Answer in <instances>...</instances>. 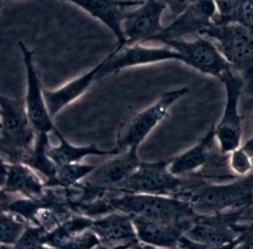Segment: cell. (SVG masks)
Listing matches in <instances>:
<instances>
[{
	"mask_svg": "<svg viewBox=\"0 0 253 249\" xmlns=\"http://www.w3.org/2000/svg\"><path fill=\"white\" fill-rule=\"evenodd\" d=\"M105 201L112 210L164 223H180L198 216L189 200L175 196L121 192Z\"/></svg>",
	"mask_w": 253,
	"mask_h": 249,
	"instance_id": "6da1fadb",
	"label": "cell"
},
{
	"mask_svg": "<svg viewBox=\"0 0 253 249\" xmlns=\"http://www.w3.org/2000/svg\"><path fill=\"white\" fill-rule=\"evenodd\" d=\"M211 40L232 70L244 82V93L253 97V35L235 23H214L199 35Z\"/></svg>",
	"mask_w": 253,
	"mask_h": 249,
	"instance_id": "7a4b0ae2",
	"label": "cell"
},
{
	"mask_svg": "<svg viewBox=\"0 0 253 249\" xmlns=\"http://www.w3.org/2000/svg\"><path fill=\"white\" fill-rule=\"evenodd\" d=\"M2 156L10 163H22L31 152L37 133L26 110L25 99L0 97Z\"/></svg>",
	"mask_w": 253,
	"mask_h": 249,
	"instance_id": "3957f363",
	"label": "cell"
},
{
	"mask_svg": "<svg viewBox=\"0 0 253 249\" xmlns=\"http://www.w3.org/2000/svg\"><path fill=\"white\" fill-rule=\"evenodd\" d=\"M188 198L197 214H219L253 203V174L225 184H209L191 191Z\"/></svg>",
	"mask_w": 253,
	"mask_h": 249,
	"instance_id": "277c9868",
	"label": "cell"
},
{
	"mask_svg": "<svg viewBox=\"0 0 253 249\" xmlns=\"http://www.w3.org/2000/svg\"><path fill=\"white\" fill-rule=\"evenodd\" d=\"M188 91V87H184L165 92L149 107L125 121L118 130L115 148L121 152L131 148H138Z\"/></svg>",
	"mask_w": 253,
	"mask_h": 249,
	"instance_id": "5b68a950",
	"label": "cell"
},
{
	"mask_svg": "<svg viewBox=\"0 0 253 249\" xmlns=\"http://www.w3.org/2000/svg\"><path fill=\"white\" fill-rule=\"evenodd\" d=\"M241 228L242 225L232 222V219H226L223 213L209 216L198 215L185 233L180 248H236Z\"/></svg>",
	"mask_w": 253,
	"mask_h": 249,
	"instance_id": "8992f818",
	"label": "cell"
},
{
	"mask_svg": "<svg viewBox=\"0 0 253 249\" xmlns=\"http://www.w3.org/2000/svg\"><path fill=\"white\" fill-rule=\"evenodd\" d=\"M170 162L171 158L155 162H140L126 180L109 191L175 196L185 183L183 177L171 173Z\"/></svg>",
	"mask_w": 253,
	"mask_h": 249,
	"instance_id": "52a82bcc",
	"label": "cell"
},
{
	"mask_svg": "<svg viewBox=\"0 0 253 249\" xmlns=\"http://www.w3.org/2000/svg\"><path fill=\"white\" fill-rule=\"evenodd\" d=\"M226 91V103L223 115L214 125L216 141L223 155H227L241 147L243 136L242 118L239 103L244 93V82L234 71H229L221 79Z\"/></svg>",
	"mask_w": 253,
	"mask_h": 249,
	"instance_id": "ba28073f",
	"label": "cell"
},
{
	"mask_svg": "<svg viewBox=\"0 0 253 249\" xmlns=\"http://www.w3.org/2000/svg\"><path fill=\"white\" fill-rule=\"evenodd\" d=\"M163 45L177 51L183 57V63L186 66L219 81H221L227 72L232 70L215 44L206 37L198 35L194 41L171 40L166 41Z\"/></svg>",
	"mask_w": 253,
	"mask_h": 249,
	"instance_id": "9c48e42d",
	"label": "cell"
},
{
	"mask_svg": "<svg viewBox=\"0 0 253 249\" xmlns=\"http://www.w3.org/2000/svg\"><path fill=\"white\" fill-rule=\"evenodd\" d=\"M175 60L183 63V57L177 51L167 46L146 47L143 44L117 47L106 57V62L99 72L97 81L113 74L119 73L127 68L146 66L161 62Z\"/></svg>",
	"mask_w": 253,
	"mask_h": 249,
	"instance_id": "30bf717a",
	"label": "cell"
},
{
	"mask_svg": "<svg viewBox=\"0 0 253 249\" xmlns=\"http://www.w3.org/2000/svg\"><path fill=\"white\" fill-rule=\"evenodd\" d=\"M19 46L26 69L27 87L24 99L29 119L37 134L54 133L57 127L45 102L44 88L34 63V52L22 41Z\"/></svg>",
	"mask_w": 253,
	"mask_h": 249,
	"instance_id": "8fae6325",
	"label": "cell"
},
{
	"mask_svg": "<svg viewBox=\"0 0 253 249\" xmlns=\"http://www.w3.org/2000/svg\"><path fill=\"white\" fill-rule=\"evenodd\" d=\"M167 8L164 0H145L137 9L126 11L123 23L125 46L151 42L164 29L161 20Z\"/></svg>",
	"mask_w": 253,
	"mask_h": 249,
	"instance_id": "7c38bea8",
	"label": "cell"
},
{
	"mask_svg": "<svg viewBox=\"0 0 253 249\" xmlns=\"http://www.w3.org/2000/svg\"><path fill=\"white\" fill-rule=\"evenodd\" d=\"M217 9L213 0H198L173 18L151 42L164 44L171 40L184 39L191 35H199L201 31L214 24Z\"/></svg>",
	"mask_w": 253,
	"mask_h": 249,
	"instance_id": "4fadbf2b",
	"label": "cell"
},
{
	"mask_svg": "<svg viewBox=\"0 0 253 249\" xmlns=\"http://www.w3.org/2000/svg\"><path fill=\"white\" fill-rule=\"evenodd\" d=\"M138 148H131L120 152L115 158L97 166L80 184L94 191H110L126 180L140 165ZM79 184V183H78Z\"/></svg>",
	"mask_w": 253,
	"mask_h": 249,
	"instance_id": "5bb4252c",
	"label": "cell"
},
{
	"mask_svg": "<svg viewBox=\"0 0 253 249\" xmlns=\"http://www.w3.org/2000/svg\"><path fill=\"white\" fill-rule=\"evenodd\" d=\"M104 24L114 34L118 44L125 46L123 31L126 8L140 5L138 0H66Z\"/></svg>",
	"mask_w": 253,
	"mask_h": 249,
	"instance_id": "9a60e30c",
	"label": "cell"
},
{
	"mask_svg": "<svg viewBox=\"0 0 253 249\" xmlns=\"http://www.w3.org/2000/svg\"><path fill=\"white\" fill-rule=\"evenodd\" d=\"M131 216L137 238L143 246L165 249L180 248L182 238L195 219L180 223H164Z\"/></svg>",
	"mask_w": 253,
	"mask_h": 249,
	"instance_id": "2e32d148",
	"label": "cell"
},
{
	"mask_svg": "<svg viewBox=\"0 0 253 249\" xmlns=\"http://www.w3.org/2000/svg\"><path fill=\"white\" fill-rule=\"evenodd\" d=\"M91 229L101 245H117L116 248H131L140 243L132 216L121 211L112 212L94 219Z\"/></svg>",
	"mask_w": 253,
	"mask_h": 249,
	"instance_id": "e0dca14e",
	"label": "cell"
},
{
	"mask_svg": "<svg viewBox=\"0 0 253 249\" xmlns=\"http://www.w3.org/2000/svg\"><path fill=\"white\" fill-rule=\"evenodd\" d=\"M45 183L27 164L2 161L1 189L8 194H20L27 198H42L45 194Z\"/></svg>",
	"mask_w": 253,
	"mask_h": 249,
	"instance_id": "ac0fdd59",
	"label": "cell"
},
{
	"mask_svg": "<svg viewBox=\"0 0 253 249\" xmlns=\"http://www.w3.org/2000/svg\"><path fill=\"white\" fill-rule=\"evenodd\" d=\"M105 62L106 57L91 70L72 80L58 90L50 91L44 89V97L53 119L68 105L81 97L92 85L93 83L97 81V75Z\"/></svg>",
	"mask_w": 253,
	"mask_h": 249,
	"instance_id": "d6986e66",
	"label": "cell"
},
{
	"mask_svg": "<svg viewBox=\"0 0 253 249\" xmlns=\"http://www.w3.org/2000/svg\"><path fill=\"white\" fill-rule=\"evenodd\" d=\"M216 140L214 124L199 142L183 153L171 158L169 170L171 173L183 177L204 167L208 161L210 152Z\"/></svg>",
	"mask_w": 253,
	"mask_h": 249,
	"instance_id": "ffe728a7",
	"label": "cell"
},
{
	"mask_svg": "<svg viewBox=\"0 0 253 249\" xmlns=\"http://www.w3.org/2000/svg\"><path fill=\"white\" fill-rule=\"evenodd\" d=\"M54 133L58 138L60 144L57 147H51L50 145L48 148V154L57 166L78 163L88 155L102 156L106 155H118L121 152L117 148L112 150L99 149L94 144H91L88 146H75L65 139L58 129H56Z\"/></svg>",
	"mask_w": 253,
	"mask_h": 249,
	"instance_id": "44dd1931",
	"label": "cell"
},
{
	"mask_svg": "<svg viewBox=\"0 0 253 249\" xmlns=\"http://www.w3.org/2000/svg\"><path fill=\"white\" fill-rule=\"evenodd\" d=\"M50 145L48 133H38L33 148L22 162L46 178L45 187H49L54 182L58 169L57 164L48 155Z\"/></svg>",
	"mask_w": 253,
	"mask_h": 249,
	"instance_id": "7402d4cb",
	"label": "cell"
},
{
	"mask_svg": "<svg viewBox=\"0 0 253 249\" xmlns=\"http://www.w3.org/2000/svg\"><path fill=\"white\" fill-rule=\"evenodd\" d=\"M93 221L94 219L88 216L73 214L48 231L45 237V245L47 247L65 249L77 234L91 228Z\"/></svg>",
	"mask_w": 253,
	"mask_h": 249,
	"instance_id": "603a6c76",
	"label": "cell"
},
{
	"mask_svg": "<svg viewBox=\"0 0 253 249\" xmlns=\"http://www.w3.org/2000/svg\"><path fill=\"white\" fill-rule=\"evenodd\" d=\"M30 224L29 221L7 210H1L0 218V243L1 247L14 248L25 230Z\"/></svg>",
	"mask_w": 253,
	"mask_h": 249,
	"instance_id": "cb8c5ba5",
	"label": "cell"
},
{
	"mask_svg": "<svg viewBox=\"0 0 253 249\" xmlns=\"http://www.w3.org/2000/svg\"><path fill=\"white\" fill-rule=\"evenodd\" d=\"M97 166L81 164L80 162L58 166L57 176L49 187L69 188L78 185Z\"/></svg>",
	"mask_w": 253,
	"mask_h": 249,
	"instance_id": "d4e9b609",
	"label": "cell"
},
{
	"mask_svg": "<svg viewBox=\"0 0 253 249\" xmlns=\"http://www.w3.org/2000/svg\"><path fill=\"white\" fill-rule=\"evenodd\" d=\"M48 230L41 225H28L14 248L15 249H42L46 248L45 237Z\"/></svg>",
	"mask_w": 253,
	"mask_h": 249,
	"instance_id": "484cf974",
	"label": "cell"
},
{
	"mask_svg": "<svg viewBox=\"0 0 253 249\" xmlns=\"http://www.w3.org/2000/svg\"><path fill=\"white\" fill-rule=\"evenodd\" d=\"M229 154V167L235 174L242 177L252 173L253 168V156L243 146Z\"/></svg>",
	"mask_w": 253,
	"mask_h": 249,
	"instance_id": "4316f807",
	"label": "cell"
},
{
	"mask_svg": "<svg viewBox=\"0 0 253 249\" xmlns=\"http://www.w3.org/2000/svg\"><path fill=\"white\" fill-rule=\"evenodd\" d=\"M226 23H238L253 35V0H241Z\"/></svg>",
	"mask_w": 253,
	"mask_h": 249,
	"instance_id": "83f0119b",
	"label": "cell"
},
{
	"mask_svg": "<svg viewBox=\"0 0 253 249\" xmlns=\"http://www.w3.org/2000/svg\"><path fill=\"white\" fill-rule=\"evenodd\" d=\"M100 245L101 242L99 237L91 228H88L77 234L66 245L65 249H93Z\"/></svg>",
	"mask_w": 253,
	"mask_h": 249,
	"instance_id": "f1b7e54d",
	"label": "cell"
},
{
	"mask_svg": "<svg viewBox=\"0 0 253 249\" xmlns=\"http://www.w3.org/2000/svg\"><path fill=\"white\" fill-rule=\"evenodd\" d=\"M241 0H213L216 9L217 16L214 19V23H224L234 14L237 7Z\"/></svg>",
	"mask_w": 253,
	"mask_h": 249,
	"instance_id": "f546056e",
	"label": "cell"
},
{
	"mask_svg": "<svg viewBox=\"0 0 253 249\" xmlns=\"http://www.w3.org/2000/svg\"><path fill=\"white\" fill-rule=\"evenodd\" d=\"M236 248L238 249H253V224L250 226L242 227L241 234L237 240Z\"/></svg>",
	"mask_w": 253,
	"mask_h": 249,
	"instance_id": "4dcf8cb0",
	"label": "cell"
},
{
	"mask_svg": "<svg viewBox=\"0 0 253 249\" xmlns=\"http://www.w3.org/2000/svg\"><path fill=\"white\" fill-rule=\"evenodd\" d=\"M164 1L168 5L173 18H174L198 0H164Z\"/></svg>",
	"mask_w": 253,
	"mask_h": 249,
	"instance_id": "1f68e13d",
	"label": "cell"
},
{
	"mask_svg": "<svg viewBox=\"0 0 253 249\" xmlns=\"http://www.w3.org/2000/svg\"><path fill=\"white\" fill-rule=\"evenodd\" d=\"M250 120H251L252 124H253V115H252L251 118H250Z\"/></svg>",
	"mask_w": 253,
	"mask_h": 249,
	"instance_id": "d6a6232c",
	"label": "cell"
},
{
	"mask_svg": "<svg viewBox=\"0 0 253 249\" xmlns=\"http://www.w3.org/2000/svg\"><path fill=\"white\" fill-rule=\"evenodd\" d=\"M138 1H142V2H143V1H145V0H138Z\"/></svg>",
	"mask_w": 253,
	"mask_h": 249,
	"instance_id": "836d02e7",
	"label": "cell"
},
{
	"mask_svg": "<svg viewBox=\"0 0 253 249\" xmlns=\"http://www.w3.org/2000/svg\"><path fill=\"white\" fill-rule=\"evenodd\" d=\"M5 1H12V0H5Z\"/></svg>",
	"mask_w": 253,
	"mask_h": 249,
	"instance_id": "e575fe53",
	"label": "cell"
}]
</instances>
